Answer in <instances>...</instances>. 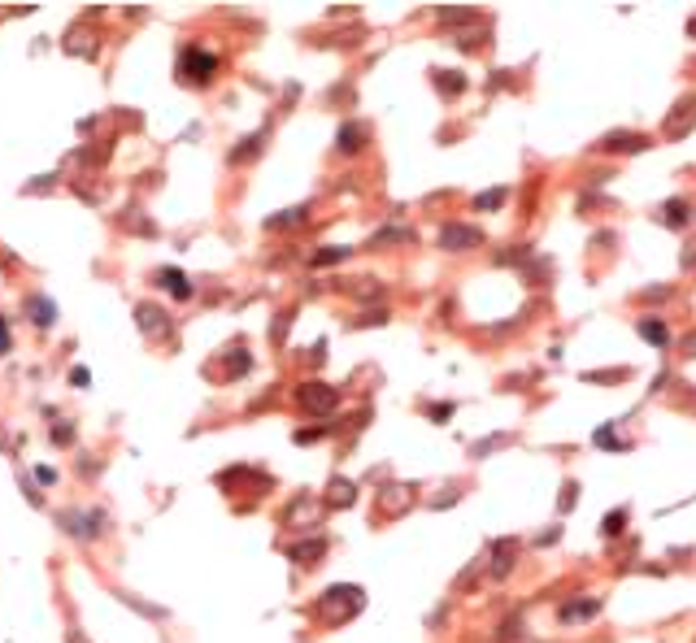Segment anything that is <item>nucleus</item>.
<instances>
[{
	"instance_id": "nucleus-27",
	"label": "nucleus",
	"mask_w": 696,
	"mask_h": 643,
	"mask_svg": "<svg viewBox=\"0 0 696 643\" xmlns=\"http://www.w3.org/2000/svg\"><path fill=\"white\" fill-rule=\"evenodd\" d=\"M0 352H9V326H5V318H0Z\"/></svg>"
},
{
	"instance_id": "nucleus-20",
	"label": "nucleus",
	"mask_w": 696,
	"mask_h": 643,
	"mask_svg": "<svg viewBox=\"0 0 696 643\" xmlns=\"http://www.w3.org/2000/svg\"><path fill=\"white\" fill-rule=\"evenodd\" d=\"M622 522H627L622 508H618V513H609V517L601 522V535H618V531H622Z\"/></svg>"
},
{
	"instance_id": "nucleus-18",
	"label": "nucleus",
	"mask_w": 696,
	"mask_h": 643,
	"mask_svg": "<svg viewBox=\"0 0 696 643\" xmlns=\"http://www.w3.org/2000/svg\"><path fill=\"white\" fill-rule=\"evenodd\" d=\"M596 443H601V448H622V452L631 448V443H627V439H618V435L609 431V426H601V431H596Z\"/></svg>"
},
{
	"instance_id": "nucleus-5",
	"label": "nucleus",
	"mask_w": 696,
	"mask_h": 643,
	"mask_svg": "<svg viewBox=\"0 0 696 643\" xmlns=\"http://www.w3.org/2000/svg\"><path fill=\"white\" fill-rule=\"evenodd\" d=\"M135 318H139V331H144V335H153V339L170 335V318H166V313H161L157 305H139Z\"/></svg>"
},
{
	"instance_id": "nucleus-22",
	"label": "nucleus",
	"mask_w": 696,
	"mask_h": 643,
	"mask_svg": "<svg viewBox=\"0 0 696 643\" xmlns=\"http://www.w3.org/2000/svg\"><path fill=\"white\" fill-rule=\"evenodd\" d=\"M348 257V248H327V252H318L314 261H318V266H327V261H344Z\"/></svg>"
},
{
	"instance_id": "nucleus-21",
	"label": "nucleus",
	"mask_w": 696,
	"mask_h": 643,
	"mask_svg": "<svg viewBox=\"0 0 696 643\" xmlns=\"http://www.w3.org/2000/svg\"><path fill=\"white\" fill-rule=\"evenodd\" d=\"M305 218V209H287L283 218H270V226H292V222H300Z\"/></svg>"
},
{
	"instance_id": "nucleus-2",
	"label": "nucleus",
	"mask_w": 696,
	"mask_h": 643,
	"mask_svg": "<svg viewBox=\"0 0 696 643\" xmlns=\"http://www.w3.org/2000/svg\"><path fill=\"white\" fill-rule=\"evenodd\" d=\"M218 70V57L214 53H205V48H183V57H179V74H187L192 83H205L209 74Z\"/></svg>"
},
{
	"instance_id": "nucleus-12",
	"label": "nucleus",
	"mask_w": 696,
	"mask_h": 643,
	"mask_svg": "<svg viewBox=\"0 0 696 643\" xmlns=\"http://www.w3.org/2000/svg\"><path fill=\"white\" fill-rule=\"evenodd\" d=\"M362 139H366V126L348 122L344 130H339V153H357V148H362Z\"/></svg>"
},
{
	"instance_id": "nucleus-1",
	"label": "nucleus",
	"mask_w": 696,
	"mask_h": 643,
	"mask_svg": "<svg viewBox=\"0 0 696 643\" xmlns=\"http://www.w3.org/2000/svg\"><path fill=\"white\" fill-rule=\"evenodd\" d=\"M366 604V596H362V587H331L327 596H322V604H318V613L327 617V621H344V617H353L357 608Z\"/></svg>"
},
{
	"instance_id": "nucleus-25",
	"label": "nucleus",
	"mask_w": 696,
	"mask_h": 643,
	"mask_svg": "<svg viewBox=\"0 0 696 643\" xmlns=\"http://www.w3.org/2000/svg\"><path fill=\"white\" fill-rule=\"evenodd\" d=\"M87 378H92V374H87V370H78V366H74V370H70V383H74V387H87Z\"/></svg>"
},
{
	"instance_id": "nucleus-28",
	"label": "nucleus",
	"mask_w": 696,
	"mask_h": 643,
	"mask_svg": "<svg viewBox=\"0 0 696 643\" xmlns=\"http://www.w3.org/2000/svg\"><path fill=\"white\" fill-rule=\"evenodd\" d=\"M70 643H87V639H78V635H74V639H70Z\"/></svg>"
},
{
	"instance_id": "nucleus-13",
	"label": "nucleus",
	"mask_w": 696,
	"mask_h": 643,
	"mask_svg": "<svg viewBox=\"0 0 696 643\" xmlns=\"http://www.w3.org/2000/svg\"><path fill=\"white\" fill-rule=\"evenodd\" d=\"M435 87H440L444 96H457V92H466V78L457 70H440V74H435Z\"/></svg>"
},
{
	"instance_id": "nucleus-19",
	"label": "nucleus",
	"mask_w": 696,
	"mask_h": 643,
	"mask_svg": "<svg viewBox=\"0 0 696 643\" xmlns=\"http://www.w3.org/2000/svg\"><path fill=\"white\" fill-rule=\"evenodd\" d=\"M505 196H509L505 187H492V191H483V196H479V200H475V209H496L500 200H505Z\"/></svg>"
},
{
	"instance_id": "nucleus-4",
	"label": "nucleus",
	"mask_w": 696,
	"mask_h": 643,
	"mask_svg": "<svg viewBox=\"0 0 696 643\" xmlns=\"http://www.w3.org/2000/svg\"><path fill=\"white\" fill-rule=\"evenodd\" d=\"M475 243H483V235L475 226H444L440 230V248H448V252H466V248H475Z\"/></svg>"
},
{
	"instance_id": "nucleus-17",
	"label": "nucleus",
	"mask_w": 696,
	"mask_h": 643,
	"mask_svg": "<svg viewBox=\"0 0 696 643\" xmlns=\"http://www.w3.org/2000/svg\"><path fill=\"white\" fill-rule=\"evenodd\" d=\"M331 504H339V508L353 504V487L344 483V478H335V483H331Z\"/></svg>"
},
{
	"instance_id": "nucleus-16",
	"label": "nucleus",
	"mask_w": 696,
	"mask_h": 643,
	"mask_svg": "<svg viewBox=\"0 0 696 643\" xmlns=\"http://www.w3.org/2000/svg\"><path fill=\"white\" fill-rule=\"evenodd\" d=\"M640 335H644V339H653L657 348H661V343H666V326H661L657 318H644V322H640Z\"/></svg>"
},
{
	"instance_id": "nucleus-8",
	"label": "nucleus",
	"mask_w": 696,
	"mask_h": 643,
	"mask_svg": "<svg viewBox=\"0 0 696 643\" xmlns=\"http://www.w3.org/2000/svg\"><path fill=\"white\" fill-rule=\"evenodd\" d=\"M157 278H161V287H166V291H174V295H192V278H187L183 270H157Z\"/></svg>"
},
{
	"instance_id": "nucleus-26",
	"label": "nucleus",
	"mask_w": 696,
	"mask_h": 643,
	"mask_svg": "<svg viewBox=\"0 0 696 643\" xmlns=\"http://www.w3.org/2000/svg\"><path fill=\"white\" fill-rule=\"evenodd\" d=\"M431 418H435V422H444V418H452V404H435V409H431Z\"/></svg>"
},
{
	"instance_id": "nucleus-11",
	"label": "nucleus",
	"mask_w": 696,
	"mask_h": 643,
	"mask_svg": "<svg viewBox=\"0 0 696 643\" xmlns=\"http://www.w3.org/2000/svg\"><path fill=\"white\" fill-rule=\"evenodd\" d=\"M644 144H649L644 135H627V130H622V135H605L601 148H609V153H613V148H618V153H636V148H644Z\"/></svg>"
},
{
	"instance_id": "nucleus-15",
	"label": "nucleus",
	"mask_w": 696,
	"mask_h": 643,
	"mask_svg": "<svg viewBox=\"0 0 696 643\" xmlns=\"http://www.w3.org/2000/svg\"><path fill=\"white\" fill-rule=\"evenodd\" d=\"M596 608H601V600H584V604H566V608H561V621H575V617H592Z\"/></svg>"
},
{
	"instance_id": "nucleus-14",
	"label": "nucleus",
	"mask_w": 696,
	"mask_h": 643,
	"mask_svg": "<svg viewBox=\"0 0 696 643\" xmlns=\"http://www.w3.org/2000/svg\"><path fill=\"white\" fill-rule=\"evenodd\" d=\"M688 200H666V226H688Z\"/></svg>"
},
{
	"instance_id": "nucleus-6",
	"label": "nucleus",
	"mask_w": 696,
	"mask_h": 643,
	"mask_svg": "<svg viewBox=\"0 0 696 643\" xmlns=\"http://www.w3.org/2000/svg\"><path fill=\"white\" fill-rule=\"evenodd\" d=\"M26 313H31V322H35V326H53V322H57V305L44 300V295H31V300H26Z\"/></svg>"
},
{
	"instance_id": "nucleus-3",
	"label": "nucleus",
	"mask_w": 696,
	"mask_h": 643,
	"mask_svg": "<svg viewBox=\"0 0 696 643\" xmlns=\"http://www.w3.org/2000/svg\"><path fill=\"white\" fill-rule=\"evenodd\" d=\"M296 400H300V409H309V413H331V409H335V400H339V395H335V387H327V383H305L300 391H296Z\"/></svg>"
},
{
	"instance_id": "nucleus-9",
	"label": "nucleus",
	"mask_w": 696,
	"mask_h": 643,
	"mask_svg": "<svg viewBox=\"0 0 696 643\" xmlns=\"http://www.w3.org/2000/svg\"><path fill=\"white\" fill-rule=\"evenodd\" d=\"M492 574H496V578H505V574H509V565H513V543L509 539H496V548H492Z\"/></svg>"
},
{
	"instance_id": "nucleus-7",
	"label": "nucleus",
	"mask_w": 696,
	"mask_h": 643,
	"mask_svg": "<svg viewBox=\"0 0 696 643\" xmlns=\"http://www.w3.org/2000/svg\"><path fill=\"white\" fill-rule=\"evenodd\" d=\"M61 522H66V531H70V535L92 539V535H96V526H87V522H105V517H101V513H96V517H87V513H61Z\"/></svg>"
},
{
	"instance_id": "nucleus-10",
	"label": "nucleus",
	"mask_w": 696,
	"mask_h": 643,
	"mask_svg": "<svg viewBox=\"0 0 696 643\" xmlns=\"http://www.w3.org/2000/svg\"><path fill=\"white\" fill-rule=\"evenodd\" d=\"M322 552H327V543H322V539H305V543H296V548L287 552V556L300 560V565H314V560H318Z\"/></svg>"
},
{
	"instance_id": "nucleus-24",
	"label": "nucleus",
	"mask_w": 696,
	"mask_h": 643,
	"mask_svg": "<svg viewBox=\"0 0 696 643\" xmlns=\"http://www.w3.org/2000/svg\"><path fill=\"white\" fill-rule=\"evenodd\" d=\"M575 491H579L575 483H566V487H561V508H570V504H575Z\"/></svg>"
},
{
	"instance_id": "nucleus-23",
	"label": "nucleus",
	"mask_w": 696,
	"mask_h": 643,
	"mask_svg": "<svg viewBox=\"0 0 696 643\" xmlns=\"http://www.w3.org/2000/svg\"><path fill=\"white\" fill-rule=\"evenodd\" d=\"M505 443V435H492V439H483V443H475V456H483V452H492V448H500Z\"/></svg>"
}]
</instances>
